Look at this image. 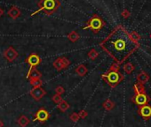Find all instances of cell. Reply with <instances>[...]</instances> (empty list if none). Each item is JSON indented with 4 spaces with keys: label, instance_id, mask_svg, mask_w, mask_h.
<instances>
[{
    "label": "cell",
    "instance_id": "6da1fadb",
    "mask_svg": "<svg viewBox=\"0 0 151 127\" xmlns=\"http://www.w3.org/2000/svg\"><path fill=\"white\" fill-rule=\"evenodd\" d=\"M101 49L118 64L124 63L139 48V43L131 39L124 27H118L100 44Z\"/></svg>",
    "mask_w": 151,
    "mask_h": 127
},
{
    "label": "cell",
    "instance_id": "7a4b0ae2",
    "mask_svg": "<svg viewBox=\"0 0 151 127\" xmlns=\"http://www.w3.org/2000/svg\"><path fill=\"white\" fill-rule=\"evenodd\" d=\"M37 7H38L37 10L31 14V16H34L40 12H44L46 15H51L61 7V2L59 0H40Z\"/></svg>",
    "mask_w": 151,
    "mask_h": 127
},
{
    "label": "cell",
    "instance_id": "3957f363",
    "mask_svg": "<svg viewBox=\"0 0 151 127\" xmlns=\"http://www.w3.org/2000/svg\"><path fill=\"white\" fill-rule=\"evenodd\" d=\"M102 79L104 80L108 85L111 88H115V87L124 80V76H123L119 72H114L108 70L104 74H102Z\"/></svg>",
    "mask_w": 151,
    "mask_h": 127
},
{
    "label": "cell",
    "instance_id": "277c9868",
    "mask_svg": "<svg viewBox=\"0 0 151 127\" xmlns=\"http://www.w3.org/2000/svg\"><path fill=\"white\" fill-rule=\"evenodd\" d=\"M104 21H102V19L100 17H99L98 15H93L86 24V27H84V30H86V29H91V30L97 34L100 29L104 27Z\"/></svg>",
    "mask_w": 151,
    "mask_h": 127
},
{
    "label": "cell",
    "instance_id": "5b68a950",
    "mask_svg": "<svg viewBox=\"0 0 151 127\" xmlns=\"http://www.w3.org/2000/svg\"><path fill=\"white\" fill-rule=\"evenodd\" d=\"M26 63L30 65L29 71H28L27 75H29L30 72L32 71L33 68H36L38 64L41 63V57L37 55L36 53H31L29 57L26 58Z\"/></svg>",
    "mask_w": 151,
    "mask_h": 127
},
{
    "label": "cell",
    "instance_id": "8992f818",
    "mask_svg": "<svg viewBox=\"0 0 151 127\" xmlns=\"http://www.w3.org/2000/svg\"><path fill=\"white\" fill-rule=\"evenodd\" d=\"M131 100V102H134L139 107H141L143 105L148 104V102H150L151 99L146 93H142V94H136Z\"/></svg>",
    "mask_w": 151,
    "mask_h": 127
},
{
    "label": "cell",
    "instance_id": "52a82bcc",
    "mask_svg": "<svg viewBox=\"0 0 151 127\" xmlns=\"http://www.w3.org/2000/svg\"><path fill=\"white\" fill-rule=\"evenodd\" d=\"M3 55H4L5 59L8 62H11V63L13 62L16 59V58L18 57V56H19L17 51L15 50L13 47H8L6 50L4 51Z\"/></svg>",
    "mask_w": 151,
    "mask_h": 127
},
{
    "label": "cell",
    "instance_id": "ba28073f",
    "mask_svg": "<svg viewBox=\"0 0 151 127\" xmlns=\"http://www.w3.org/2000/svg\"><path fill=\"white\" fill-rule=\"evenodd\" d=\"M30 94L33 97L36 101H40L43 97L46 94V92L42 86L40 87H33V88L30 91Z\"/></svg>",
    "mask_w": 151,
    "mask_h": 127
},
{
    "label": "cell",
    "instance_id": "9c48e42d",
    "mask_svg": "<svg viewBox=\"0 0 151 127\" xmlns=\"http://www.w3.org/2000/svg\"><path fill=\"white\" fill-rule=\"evenodd\" d=\"M138 113H139V115L142 116L145 120H148L151 118V106L147 104V105L139 107Z\"/></svg>",
    "mask_w": 151,
    "mask_h": 127
},
{
    "label": "cell",
    "instance_id": "30bf717a",
    "mask_svg": "<svg viewBox=\"0 0 151 127\" xmlns=\"http://www.w3.org/2000/svg\"><path fill=\"white\" fill-rule=\"evenodd\" d=\"M49 116H50L49 112L47 111L46 110L41 108L40 110H37L36 113L35 114V120H37V121H39L41 123H44L49 118Z\"/></svg>",
    "mask_w": 151,
    "mask_h": 127
},
{
    "label": "cell",
    "instance_id": "8fae6325",
    "mask_svg": "<svg viewBox=\"0 0 151 127\" xmlns=\"http://www.w3.org/2000/svg\"><path fill=\"white\" fill-rule=\"evenodd\" d=\"M42 74L41 72L36 69V68H33L32 71L30 72L29 75H27V79L29 80H36V79H41Z\"/></svg>",
    "mask_w": 151,
    "mask_h": 127
},
{
    "label": "cell",
    "instance_id": "7c38bea8",
    "mask_svg": "<svg viewBox=\"0 0 151 127\" xmlns=\"http://www.w3.org/2000/svg\"><path fill=\"white\" fill-rule=\"evenodd\" d=\"M8 15L10 16L12 19H13L19 18V17L21 16V11H20V9H19L18 7H16V6H13V7L8 11Z\"/></svg>",
    "mask_w": 151,
    "mask_h": 127
},
{
    "label": "cell",
    "instance_id": "4fadbf2b",
    "mask_svg": "<svg viewBox=\"0 0 151 127\" xmlns=\"http://www.w3.org/2000/svg\"><path fill=\"white\" fill-rule=\"evenodd\" d=\"M149 80V76L145 72H141L138 76H137V81L140 84H145Z\"/></svg>",
    "mask_w": 151,
    "mask_h": 127
},
{
    "label": "cell",
    "instance_id": "5bb4252c",
    "mask_svg": "<svg viewBox=\"0 0 151 127\" xmlns=\"http://www.w3.org/2000/svg\"><path fill=\"white\" fill-rule=\"evenodd\" d=\"M17 123H18V124L20 125L21 127H26L28 124H30V119L28 118L26 116L22 115V116H21L20 118H18Z\"/></svg>",
    "mask_w": 151,
    "mask_h": 127
},
{
    "label": "cell",
    "instance_id": "9a60e30c",
    "mask_svg": "<svg viewBox=\"0 0 151 127\" xmlns=\"http://www.w3.org/2000/svg\"><path fill=\"white\" fill-rule=\"evenodd\" d=\"M88 70H87V68L84 66V64H79L77 68H76V72H77L78 75L83 77L84 76L86 73H87Z\"/></svg>",
    "mask_w": 151,
    "mask_h": 127
},
{
    "label": "cell",
    "instance_id": "2e32d148",
    "mask_svg": "<svg viewBox=\"0 0 151 127\" xmlns=\"http://www.w3.org/2000/svg\"><path fill=\"white\" fill-rule=\"evenodd\" d=\"M133 90L136 94H142V93H146V89L143 86V84H140L139 82H137L136 84H134L133 86Z\"/></svg>",
    "mask_w": 151,
    "mask_h": 127
},
{
    "label": "cell",
    "instance_id": "e0dca14e",
    "mask_svg": "<svg viewBox=\"0 0 151 127\" xmlns=\"http://www.w3.org/2000/svg\"><path fill=\"white\" fill-rule=\"evenodd\" d=\"M102 106H103V108H104L106 110L109 111V110H111L114 109V107H115V102H113V101H111L110 99H107L104 102H103Z\"/></svg>",
    "mask_w": 151,
    "mask_h": 127
},
{
    "label": "cell",
    "instance_id": "ac0fdd59",
    "mask_svg": "<svg viewBox=\"0 0 151 127\" xmlns=\"http://www.w3.org/2000/svg\"><path fill=\"white\" fill-rule=\"evenodd\" d=\"M68 38H69V40L72 43H75V42H77L79 40V38H80V35L78 33H77L76 31H72L70 32L69 35H68Z\"/></svg>",
    "mask_w": 151,
    "mask_h": 127
},
{
    "label": "cell",
    "instance_id": "d6986e66",
    "mask_svg": "<svg viewBox=\"0 0 151 127\" xmlns=\"http://www.w3.org/2000/svg\"><path fill=\"white\" fill-rule=\"evenodd\" d=\"M58 106V109L60 110H61L62 112H65V111H67L69 109V104L66 102V101H64V100H62L59 104H57Z\"/></svg>",
    "mask_w": 151,
    "mask_h": 127
},
{
    "label": "cell",
    "instance_id": "ffe728a7",
    "mask_svg": "<svg viewBox=\"0 0 151 127\" xmlns=\"http://www.w3.org/2000/svg\"><path fill=\"white\" fill-rule=\"evenodd\" d=\"M53 67H54L57 71H61V70L64 69L63 64H62L61 60V57H58L57 59H55V60L53 61Z\"/></svg>",
    "mask_w": 151,
    "mask_h": 127
},
{
    "label": "cell",
    "instance_id": "44dd1931",
    "mask_svg": "<svg viewBox=\"0 0 151 127\" xmlns=\"http://www.w3.org/2000/svg\"><path fill=\"white\" fill-rule=\"evenodd\" d=\"M124 71L127 73V74H130L133 71H134V66L133 64L131 63H126L125 65H124Z\"/></svg>",
    "mask_w": 151,
    "mask_h": 127
},
{
    "label": "cell",
    "instance_id": "7402d4cb",
    "mask_svg": "<svg viewBox=\"0 0 151 127\" xmlns=\"http://www.w3.org/2000/svg\"><path fill=\"white\" fill-rule=\"evenodd\" d=\"M30 83L33 87H40L43 85V80L41 79L36 80H30Z\"/></svg>",
    "mask_w": 151,
    "mask_h": 127
},
{
    "label": "cell",
    "instance_id": "603a6c76",
    "mask_svg": "<svg viewBox=\"0 0 151 127\" xmlns=\"http://www.w3.org/2000/svg\"><path fill=\"white\" fill-rule=\"evenodd\" d=\"M87 56H88V57L90 58L91 60H95L96 58H97V57L99 56V53L97 52L96 50H94V49H92V50H91V51L88 52Z\"/></svg>",
    "mask_w": 151,
    "mask_h": 127
},
{
    "label": "cell",
    "instance_id": "cb8c5ba5",
    "mask_svg": "<svg viewBox=\"0 0 151 127\" xmlns=\"http://www.w3.org/2000/svg\"><path fill=\"white\" fill-rule=\"evenodd\" d=\"M61 63H62V64H63L64 69H66V68H68V67L69 66L70 61H69L66 57H61Z\"/></svg>",
    "mask_w": 151,
    "mask_h": 127
},
{
    "label": "cell",
    "instance_id": "d4e9b609",
    "mask_svg": "<svg viewBox=\"0 0 151 127\" xmlns=\"http://www.w3.org/2000/svg\"><path fill=\"white\" fill-rule=\"evenodd\" d=\"M53 102H54V103H56V104H59L63 99H62V97H61V95H59V94H55L53 96Z\"/></svg>",
    "mask_w": 151,
    "mask_h": 127
},
{
    "label": "cell",
    "instance_id": "484cf974",
    "mask_svg": "<svg viewBox=\"0 0 151 127\" xmlns=\"http://www.w3.org/2000/svg\"><path fill=\"white\" fill-rule=\"evenodd\" d=\"M69 118H70V120H71L72 122H75V123H76V122H78V121L80 119L78 114V113H76V112H74V113H72V114L70 115Z\"/></svg>",
    "mask_w": 151,
    "mask_h": 127
},
{
    "label": "cell",
    "instance_id": "4316f807",
    "mask_svg": "<svg viewBox=\"0 0 151 127\" xmlns=\"http://www.w3.org/2000/svg\"><path fill=\"white\" fill-rule=\"evenodd\" d=\"M109 71H114V72H118L119 71V64L117 63H114L112 64L111 66L109 67Z\"/></svg>",
    "mask_w": 151,
    "mask_h": 127
},
{
    "label": "cell",
    "instance_id": "83f0119b",
    "mask_svg": "<svg viewBox=\"0 0 151 127\" xmlns=\"http://www.w3.org/2000/svg\"><path fill=\"white\" fill-rule=\"evenodd\" d=\"M130 35H131V39L134 41V42H136V43H138V41L140 40V35L136 33V32H133L131 34H130Z\"/></svg>",
    "mask_w": 151,
    "mask_h": 127
},
{
    "label": "cell",
    "instance_id": "f1b7e54d",
    "mask_svg": "<svg viewBox=\"0 0 151 127\" xmlns=\"http://www.w3.org/2000/svg\"><path fill=\"white\" fill-rule=\"evenodd\" d=\"M78 116H79V118H82V119L86 118V116H88L87 111H86V110H80V111H79V113H78Z\"/></svg>",
    "mask_w": 151,
    "mask_h": 127
},
{
    "label": "cell",
    "instance_id": "f546056e",
    "mask_svg": "<svg viewBox=\"0 0 151 127\" xmlns=\"http://www.w3.org/2000/svg\"><path fill=\"white\" fill-rule=\"evenodd\" d=\"M55 92H56V94H57L61 95L62 94H64L65 90H64V88H63V86H57V87L55 88Z\"/></svg>",
    "mask_w": 151,
    "mask_h": 127
},
{
    "label": "cell",
    "instance_id": "4dcf8cb0",
    "mask_svg": "<svg viewBox=\"0 0 151 127\" xmlns=\"http://www.w3.org/2000/svg\"><path fill=\"white\" fill-rule=\"evenodd\" d=\"M123 16H124V17H125V18H127V17L129 16V14H128V12H127V11L123 12Z\"/></svg>",
    "mask_w": 151,
    "mask_h": 127
},
{
    "label": "cell",
    "instance_id": "1f68e13d",
    "mask_svg": "<svg viewBox=\"0 0 151 127\" xmlns=\"http://www.w3.org/2000/svg\"><path fill=\"white\" fill-rule=\"evenodd\" d=\"M4 14V11H3V9L0 7V18H1V16Z\"/></svg>",
    "mask_w": 151,
    "mask_h": 127
},
{
    "label": "cell",
    "instance_id": "d6a6232c",
    "mask_svg": "<svg viewBox=\"0 0 151 127\" xmlns=\"http://www.w3.org/2000/svg\"><path fill=\"white\" fill-rule=\"evenodd\" d=\"M4 123H3V121L2 120H0V127H4Z\"/></svg>",
    "mask_w": 151,
    "mask_h": 127
}]
</instances>
